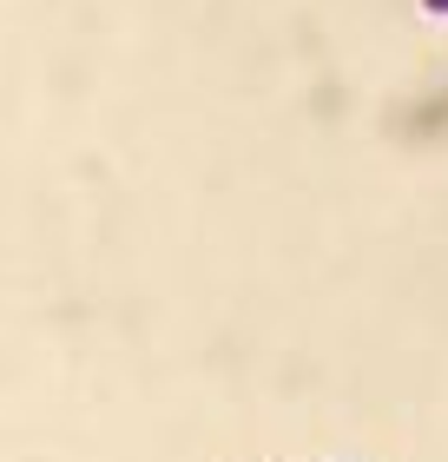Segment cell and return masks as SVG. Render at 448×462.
<instances>
[{
    "instance_id": "1",
    "label": "cell",
    "mask_w": 448,
    "mask_h": 462,
    "mask_svg": "<svg viewBox=\"0 0 448 462\" xmlns=\"http://www.w3.org/2000/svg\"><path fill=\"white\" fill-rule=\"evenodd\" d=\"M422 7H429V14H448V0H422Z\"/></svg>"
}]
</instances>
